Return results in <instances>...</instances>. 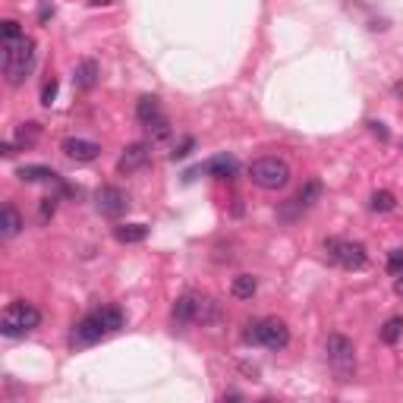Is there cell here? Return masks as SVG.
<instances>
[{"mask_svg": "<svg viewBox=\"0 0 403 403\" xmlns=\"http://www.w3.org/2000/svg\"><path fill=\"white\" fill-rule=\"evenodd\" d=\"M35 67V41L29 35L16 38L10 45H3V76L10 85H19Z\"/></svg>", "mask_w": 403, "mask_h": 403, "instance_id": "1", "label": "cell"}, {"mask_svg": "<svg viewBox=\"0 0 403 403\" xmlns=\"http://www.w3.org/2000/svg\"><path fill=\"white\" fill-rule=\"evenodd\" d=\"M38 325H41V312H38L32 303H25V299L10 303V306L3 309V318H0V331L7 337H23V334H29V331H35Z\"/></svg>", "mask_w": 403, "mask_h": 403, "instance_id": "2", "label": "cell"}, {"mask_svg": "<svg viewBox=\"0 0 403 403\" xmlns=\"http://www.w3.org/2000/svg\"><path fill=\"white\" fill-rule=\"evenodd\" d=\"M249 179L259 189H284L290 183V167L281 157H259L249 167Z\"/></svg>", "mask_w": 403, "mask_h": 403, "instance_id": "3", "label": "cell"}, {"mask_svg": "<svg viewBox=\"0 0 403 403\" xmlns=\"http://www.w3.org/2000/svg\"><path fill=\"white\" fill-rule=\"evenodd\" d=\"M325 353H328V362L334 369V375L340 381H350L353 369H356V347H353L350 337L344 334H331L325 340Z\"/></svg>", "mask_w": 403, "mask_h": 403, "instance_id": "4", "label": "cell"}, {"mask_svg": "<svg viewBox=\"0 0 403 403\" xmlns=\"http://www.w3.org/2000/svg\"><path fill=\"white\" fill-rule=\"evenodd\" d=\"M325 255H328L334 265H340V268L347 271H359V268H366V246L362 243H350V239H325Z\"/></svg>", "mask_w": 403, "mask_h": 403, "instance_id": "5", "label": "cell"}, {"mask_svg": "<svg viewBox=\"0 0 403 403\" xmlns=\"http://www.w3.org/2000/svg\"><path fill=\"white\" fill-rule=\"evenodd\" d=\"M105 334H107V328H105V321H101V312H91V315H85V318L76 321L73 334H69V344L73 347H91V344H98Z\"/></svg>", "mask_w": 403, "mask_h": 403, "instance_id": "6", "label": "cell"}, {"mask_svg": "<svg viewBox=\"0 0 403 403\" xmlns=\"http://www.w3.org/2000/svg\"><path fill=\"white\" fill-rule=\"evenodd\" d=\"M259 344L268 350H284L290 344V328L281 318H265L259 321Z\"/></svg>", "mask_w": 403, "mask_h": 403, "instance_id": "7", "label": "cell"}, {"mask_svg": "<svg viewBox=\"0 0 403 403\" xmlns=\"http://www.w3.org/2000/svg\"><path fill=\"white\" fill-rule=\"evenodd\" d=\"M95 205H98V211H101L105 217H120L123 211L129 208V199H127V193L117 189V186H101L95 193Z\"/></svg>", "mask_w": 403, "mask_h": 403, "instance_id": "8", "label": "cell"}, {"mask_svg": "<svg viewBox=\"0 0 403 403\" xmlns=\"http://www.w3.org/2000/svg\"><path fill=\"white\" fill-rule=\"evenodd\" d=\"M149 161H151V145L149 142H133V145L123 149V155H120V161H117V171L120 173H135V171H142Z\"/></svg>", "mask_w": 403, "mask_h": 403, "instance_id": "9", "label": "cell"}, {"mask_svg": "<svg viewBox=\"0 0 403 403\" xmlns=\"http://www.w3.org/2000/svg\"><path fill=\"white\" fill-rule=\"evenodd\" d=\"M60 151L69 157V161H79V164H89V161H95L98 155H101V145L91 142V139H63V145H60Z\"/></svg>", "mask_w": 403, "mask_h": 403, "instance_id": "10", "label": "cell"}, {"mask_svg": "<svg viewBox=\"0 0 403 403\" xmlns=\"http://www.w3.org/2000/svg\"><path fill=\"white\" fill-rule=\"evenodd\" d=\"M195 173H211V177H217V179H230L233 173H237V157L233 155H215V157H208L205 164L195 167V171H189L186 177H195Z\"/></svg>", "mask_w": 403, "mask_h": 403, "instance_id": "11", "label": "cell"}, {"mask_svg": "<svg viewBox=\"0 0 403 403\" xmlns=\"http://www.w3.org/2000/svg\"><path fill=\"white\" fill-rule=\"evenodd\" d=\"M16 177L23 179V183H57L60 173L51 171V167H41V164H29V167H19Z\"/></svg>", "mask_w": 403, "mask_h": 403, "instance_id": "12", "label": "cell"}, {"mask_svg": "<svg viewBox=\"0 0 403 403\" xmlns=\"http://www.w3.org/2000/svg\"><path fill=\"white\" fill-rule=\"evenodd\" d=\"M221 318V306L211 296H195V325H215Z\"/></svg>", "mask_w": 403, "mask_h": 403, "instance_id": "13", "label": "cell"}, {"mask_svg": "<svg viewBox=\"0 0 403 403\" xmlns=\"http://www.w3.org/2000/svg\"><path fill=\"white\" fill-rule=\"evenodd\" d=\"M145 237H149V227L145 224H117L113 227V239H117V243H127V246L142 243Z\"/></svg>", "mask_w": 403, "mask_h": 403, "instance_id": "14", "label": "cell"}, {"mask_svg": "<svg viewBox=\"0 0 403 403\" xmlns=\"http://www.w3.org/2000/svg\"><path fill=\"white\" fill-rule=\"evenodd\" d=\"M135 117H139L142 127H149L151 120H157V117H164V113H161V101H157L155 95L139 98V105H135Z\"/></svg>", "mask_w": 403, "mask_h": 403, "instance_id": "15", "label": "cell"}, {"mask_svg": "<svg viewBox=\"0 0 403 403\" xmlns=\"http://www.w3.org/2000/svg\"><path fill=\"white\" fill-rule=\"evenodd\" d=\"M173 318L179 325H193L195 321V293H183V296L173 303Z\"/></svg>", "mask_w": 403, "mask_h": 403, "instance_id": "16", "label": "cell"}, {"mask_svg": "<svg viewBox=\"0 0 403 403\" xmlns=\"http://www.w3.org/2000/svg\"><path fill=\"white\" fill-rule=\"evenodd\" d=\"M98 63L95 60H83L79 67H76V85L79 89H95V83H98Z\"/></svg>", "mask_w": 403, "mask_h": 403, "instance_id": "17", "label": "cell"}, {"mask_svg": "<svg viewBox=\"0 0 403 403\" xmlns=\"http://www.w3.org/2000/svg\"><path fill=\"white\" fill-rule=\"evenodd\" d=\"M259 290V281H255L252 274H239L233 277V284H230V293L237 299H252V293Z\"/></svg>", "mask_w": 403, "mask_h": 403, "instance_id": "18", "label": "cell"}, {"mask_svg": "<svg viewBox=\"0 0 403 403\" xmlns=\"http://www.w3.org/2000/svg\"><path fill=\"white\" fill-rule=\"evenodd\" d=\"M23 230V217H19V211L13 208V205H3V224H0V233H3V237H16V233Z\"/></svg>", "mask_w": 403, "mask_h": 403, "instance_id": "19", "label": "cell"}, {"mask_svg": "<svg viewBox=\"0 0 403 403\" xmlns=\"http://www.w3.org/2000/svg\"><path fill=\"white\" fill-rule=\"evenodd\" d=\"M400 337H403V315H394V318H388L381 325V340L388 347H394Z\"/></svg>", "mask_w": 403, "mask_h": 403, "instance_id": "20", "label": "cell"}, {"mask_svg": "<svg viewBox=\"0 0 403 403\" xmlns=\"http://www.w3.org/2000/svg\"><path fill=\"white\" fill-rule=\"evenodd\" d=\"M38 135H41V127H38V123H23V127L16 129V145H19V149H29V145L38 142Z\"/></svg>", "mask_w": 403, "mask_h": 403, "instance_id": "21", "label": "cell"}, {"mask_svg": "<svg viewBox=\"0 0 403 403\" xmlns=\"http://www.w3.org/2000/svg\"><path fill=\"white\" fill-rule=\"evenodd\" d=\"M98 312H101V321H105V328H107V334H111V331H120L123 328V312H120L117 306H101L98 309Z\"/></svg>", "mask_w": 403, "mask_h": 403, "instance_id": "22", "label": "cell"}, {"mask_svg": "<svg viewBox=\"0 0 403 403\" xmlns=\"http://www.w3.org/2000/svg\"><path fill=\"white\" fill-rule=\"evenodd\" d=\"M318 193H321V183L318 179H312V183H306V186L299 189V195L293 199V205H296V208H309V205L318 199Z\"/></svg>", "mask_w": 403, "mask_h": 403, "instance_id": "23", "label": "cell"}, {"mask_svg": "<svg viewBox=\"0 0 403 403\" xmlns=\"http://www.w3.org/2000/svg\"><path fill=\"white\" fill-rule=\"evenodd\" d=\"M372 211H394V205H397V199H394V193H388V189H378V193H372Z\"/></svg>", "mask_w": 403, "mask_h": 403, "instance_id": "24", "label": "cell"}, {"mask_svg": "<svg viewBox=\"0 0 403 403\" xmlns=\"http://www.w3.org/2000/svg\"><path fill=\"white\" fill-rule=\"evenodd\" d=\"M0 35H3V45H10V41H16V38H23V29H19V23H16V19H3Z\"/></svg>", "mask_w": 403, "mask_h": 403, "instance_id": "25", "label": "cell"}, {"mask_svg": "<svg viewBox=\"0 0 403 403\" xmlns=\"http://www.w3.org/2000/svg\"><path fill=\"white\" fill-rule=\"evenodd\" d=\"M149 135L151 139H167V135H171V127H167V117H157V120H151L149 127Z\"/></svg>", "mask_w": 403, "mask_h": 403, "instance_id": "26", "label": "cell"}, {"mask_svg": "<svg viewBox=\"0 0 403 403\" xmlns=\"http://www.w3.org/2000/svg\"><path fill=\"white\" fill-rule=\"evenodd\" d=\"M388 271L391 274H403V249H391L388 252Z\"/></svg>", "mask_w": 403, "mask_h": 403, "instance_id": "27", "label": "cell"}, {"mask_svg": "<svg viewBox=\"0 0 403 403\" xmlns=\"http://www.w3.org/2000/svg\"><path fill=\"white\" fill-rule=\"evenodd\" d=\"M57 89H60V83H57V79L45 83V91H41V105H45V107H51V105H54V98H57Z\"/></svg>", "mask_w": 403, "mask_h": 403, "instance_id": "28", "label": "cell"}, {"mask_svg": "<svg viewBox=\"0 0 403 403\" xmlns=\"http://www.w3.org/2000/svg\"><path fill=\"white\" fill-rule=\"evenodd\" d=\"M193 145H195V139H183V145H179V149L177 151H173V161H177V157H186L189 155V151H193Z\"/></svg>", "mask_w": 403, "mask_h": 403, "instance_id": "29", "label": "cell"}, {"mask_svg": "<svg viewBox=\"0 0 403 403\" xmlns=\"http://www.w3.org/2000/svg\"><path fill=\"white\" fill-rule=\"evenodd\" d=\"M54 208H57V199H45V202H41V217L47 221V217L54 215Z\"/></svg>", "mask_w": 403, "mask_h": 403, "instance_id": "30", "label": "cell"}, {"mask_svg": "<svg viewBox=\"0 0 403 403\" xmlns=\"http://www.w3.org/2000/svg\"><path fill=\"white\" fill-rule=\"evenodd\" d=\"M369 127H372V133H375V135H381V139H388V129L381 127V123H369Z\"/></svg>", "mask_w": 403, "mask_h": 403, "instance_id": "31", "label": "cell"}, {"mask_svg": "<svg viewBox=\"0 0 403 403\" xmlns=\"http://www.w3.org/2000/svg\"><path fill=\"white\" fill-rule=\"evenodd\" d=\"M394 290L403 296V274H397V284H394Z\"/></svg>", "mask_w": 403, "mask_h": 403, "instance_id": "32", "label": "cell"}, {"mask_svg": "<svg viewBox=\"0 0 403 403\" xmlns=\"http://www.w3.org/2000/svg\"><path fill=\"white\" fill-rule=\"evenodd\" d=\"M89 3H95V7H107V3H113V0H89Z\"/></svg>", "mask_w": 403, "mask_h": 403, "instance_id": "33", "label": "cell"}]
</instances>
